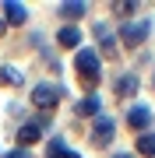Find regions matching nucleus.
I'll use <instances>...</instances> for the list:
<instances>
[{"label":"nucleus","instance_id":"f03ea898","mask_svg":"<svg viewBox=\"0 0 155 158\" xmlns=\"http://www.w3.org/2000/svg\"><path fill=\"white\" fill-rule=\"evenodd\" d=\"M144 39H148V21H131V25H123V32H120V42L127 49H138Z\"/></svg>","mask_w":155,"mask_h":158},{"label":"nucleus","instance_id":"0eeeda50","mask_svg":"<svg viewBox=\"0 0 155 158\" xmlns=\"http://www.w3.org/2000/svg\"><path fill=\"white\" fill-rule=\"evenodd\" d=\"M4 18H7V25H25V7L18 0H7L4 4Z\"/></svg>","mask_w":155,"mask_h":158},{"label":"nucleus","instance_id":"20e7f679","mask_svg":"<svg viewBox=\"0 0 155 158\" xmlns=\"http://www.w3.org/2000/svg\"><path fill=\"white\" fill-rule=\"evenodd\" d=\"M113 130H116V123H113V116H95V130H92L95 144H106L109 137H113Z\"/></svg>","mask_w":155,"mask_h":158},{"label":"nucleus","instance_id":"2eb2a0df","mask_svg":"<svg viewBox=\"0 0 155 158\" xmlns=\"http://www.w3.org/2000/svg\"><path fill=\"white\" fill-rule=\"evenodd\" d=\"M95 35L102 39V46H106V49H113V35H109V28H106V25H95Z\"/></svg>","mask_w":155,"mask_h":158},{"label":"nucleus","instance_id":"9d476101","mask_svg":"<svg viewBox=\"0 0 155 158\" xmlns=\"http://www.w3.org/2000/svg\"><path fill=\"white\" fill-rule=\"evenodd\" d=\"M138 151L155 158V134H141V137H138Z\"/></svg>","mask_w":155,"mask_h":158},{"label":"nucleus","instance_id":"7ed1b4c3","mask_svg":"<svg viewBox=\"0 0 155 158\" xmlns=\"http://www.w3.org/2000/svg\"><path fill=\"white\" fill-rule=\"evenodd\" d=\"M57 98H60V88H57V85H35V88H32V102H35L39 109L57 106Z\"/></svg>","mask_w":155,"mask_h":158},{"label":"nucleus","instance_id":"ddd939ff","mask_svg":"<svg viewBox=\"0 0 155 158\" xmlns=\"http://www.w3.org/2000/svg\"><path fill=\"white\" fill-rule=\"evenodd\" d=\"M116 91H120V95H134V91H138V77H134V74H127V77L120 81V88H116Z\"/></svg>","mask_w":155,"mask_h":158},{"label":"nucleus","instance_id":"f3484780","mask_svg":"<svg viewBox=\"0 0 155 158\" xmlns=\"http://www.w3.org/2000/svg\"><path fill=\"white\" fill-rule=\"evenodd\" d=\"M67 158H81V155H74V151H67Z\"/></svg>","mask_w":155,"mask_h":158},{"label":"nucleus","instance_id":"6e6552de","mask_svg":"<svg viewBox=\"0 0 155 158\" xmlns=\"http://www.w3.org/2000/svg\"><path fill=\"white\" fill-rule=\"evenodd\" d=\"M60 46H67V49H74V46H81V32L74 28V25H67V28H60Z\"/></svg>","mask_w":155,"mask_h":158},{"label":"nucleus","instance_id":"6ab92c4d","mask_svg":"<svg viewBox=\"0 0 155 158\" xmlns=\"http://www.w3.org/2000/svg\"><path fill=\"white\" fill-rule=\"evenodd\" d=\"M0 32H4V21H0Z\"/></svg>","mask_w":155,"mask_h":158},{"label":"nucleus","instance_id":"a211bd4d","mask_svg":"<svg viewBox=\"0 0 155 158\" xmlns=\"http://www.w3.org/2000/svg\"><path fill=\"white\" fill-rule=\"evenodd\" d=\"M113 158H131V155H113Z\"/></svg>","mask_w":155,"mask_h":158},{"label":"nucleus","instance_id":"1a4fd4ad","mask_svg":"<svg viewBox=\"0 0 155 158\" xmlns=\"http://www.w3.org/2000/svg\"><path fill=\"white\" fill-rule=\"evenodd\" d=\"M78 113H81V116H99V98H95V95L81 98V102H78Z\"/></svg>","mask_w":155,"mask_h":158},{"label":"nucleus","instance_id":"dca6fc26","mask_svg":"<svg viewBox=\"0 0 155 158\" xmlns=\"http://www.w3.org/2000/svg\"><path fill=\"white\" fill-rule=\"evenodd\" d=\"M4 158H28V151H25V148H18V151H11V155H4Z\"/></svg>","mask_w":155,"mask_h":158},{"label":"nucleus","instance_id":"9b49d317","mask_svg":"<svg viewBox=\"0 0 155 158\" xmlns=\"http://www.w3.org/2000/svg\"><path fill=\"white\" fill-rule=\"evenodd\" d=\"M0 81L11 85V88H18V85H21V74H18L14 67H4V70H0Z\"/></svg>","mask_w":155,"mask_h":158},{"label":"nucleus","instance_id":"4468645a","mask_svg":"<svg viewBox=\"0 0 155 158\" xmlns=\"http://www.w3.org/2000/svg\"><path fill=\"white\" fill-rule=\"evenodd\" d=\"M60 14L63 18H81L85 14V4H60Z\"/></svg>","mask_w":155,"mask_h":158},{"label":"nucleus","instance_id":"f8f14e48","mask_svg":"<svg viewBox=\"0 0 155 158\" xmlns=\"http://www.w3.org/2000/svg\"><path fill=\"white\" fill-rule=\"evenodd\" d=\"M50 158H67V144H63V137H57V141H50Z\"/></svg>","mask_w":155,"mask_h":158},{"label":"nucleus","instance_id":"423d86ee","mask_svg":"<svg viewBox=\"0 0 155 158\" xmlns=\"http://www.w3.org/2000/svg\"><path fill=\"white\" fill-rule=\"evenodd\" d=\"M39 137H42V127H39V123H25L21 130H18V144H21V148L35 144V141H39Z\"/></svg>","mask_w":155,"mask_h":158},{"label":"nucleus","instance_id":"f257e3e1","mask_svg":"<svg viewBox=\"0 0 155 158\" xmlns=\"http://www.w3.org/2000/svg\"><path fill=\"white\" fill-rule=\"evenodd\" d=\"M74 67H78L81 81H85L88 88L99 85V53H95V49H81L78 56H74Z\"/></svg>","mask_w":155,"mask_h":158},{"label":"nucleus","instance_id":"39448f33","mask_svg":"<svg viewBox=\"0 0 155 158\" xmlns=\"http://www.w3.org/2000/svg\"><path fill=\"white\" fill-rule=\"evenodd\" d=\"M127 123H131L134 130H144V127L152 123V109H148V106H134L131 116H127Z\"/></svg>","mask_w":155,"mask_h":158}]
</instances>
